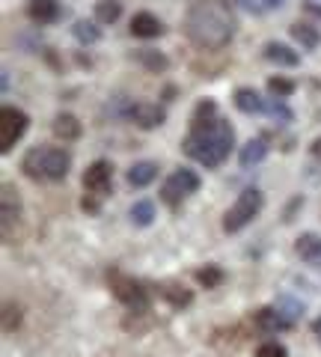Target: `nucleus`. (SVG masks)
<instances>
[{
  "label": "nucleus",
  "mask_w": 321,
  "mask_h": 357,
  "mask_svg": "<svg viewBox=\"0 0 321 357\" xmlns=\"http://www.w3.org/2000/svg\"><path fill=\"white\" fill-rule=\"evenodd\" d=\"M185 33L203 51L226 48L235 36V15L229 0H194L185 15Z\"/></svg>",
  "instance_id": "nucleus-1"
},
{
  "label": "nucleus",
  "mask_w": 321,
  "mask_h": 357,
  "mask_svg": "<svg viewBox=\"0 0 321 357\" xmlns=\"http://www.w3.org/2000/svg\"><path fill=\"white\" fill-rule=\"evenodd\" d=\"M232 143H235V131L226 119H194L191 134L185 137L182 149L187 158L203 164L205 170H214L229 158Z\"/></svg>",
  "instance_id": "nucleus-2"
},
{
  "label": "nucleus",
  "mask_w": 321,
  "mask_h": 357,
  "mask_svg": "<svg viewBox=\"0 0 321 357\" xmlns=\"http://www.w3.org/2000/svg\"><path fill=\"white\" fill-rule=\"evenodd\" d=\"M21 170L33 182H63L72 170V155L57 146H33L21 161Z\"/></svg>",
  "instance_id": "nucleus-3"
},
{
  "label": "nucleus",
  "mask_w": 321,
  "mask_h": 357,
  "mask_svg": "<svg viewBox=\"0 0 321 357\" xmlns=\"http://www.w3.org/2000/svg\"><path fill=\"white\" fill-rule=\"evenodd\" d=\"M107 283H110V292L116 295L119 304H125L131 312H146L149 310V292L140 280H134V277H128V274L113 268V271H107Z\"/></svg>",
  "instance_id": "nucleus-4"
},
{
  "label": "nucleus",
  "mask_w": 321,
  "mask_h": 357,
  "mask_svg": "<svg viewBox=\"0 0 321 357\" xmlns=\"http://www.w3.org/2000/svg\"><path fill=\"white\" fill-rule=\"evenodd\" d=\"M262 206H265V194L259 191V188H244V191L238 194L235 206L226 211L224 229H226V232H241V229H244L247 223L262 211Z\"/></svg>",
  "instance_id": "nucleus-5"
},
{
  "label": "nucleus",
  "mask_w": 321,
  "mask_h": 357,
  "mask_svg": "<svg viewBox=\"0 0 321 357\" xmlns=\"http://www.w3.org/2000/svg\"><path fill=\"white\" fill-rule=\"evenodd\" d=\"M27 126H30V116L24 114V110L9 107V105L0 110V152H3V155L13 152L15 143L24 137Z\"/></svg>",
  "instance_id": "nucleus-6"
},
{
  "label": "nucleus",
  "mask_w": 321,
  "mask_h": 357,
  "mask_svg": "<svg viewBox=\"0 0 321 357\" xmlns=\"http://www.w3.org/2000/svg\"><path fill=\"white\" fill-rule=\"evenodd\" d=\"M196 191H199V176L194 170H185V167H182V170H175L167 178V185H164L161 197H164V203H167L170 208H179L182 199L196 194Z\"/></svg>",
  "instance_id": "nucleus-7"
},
{
  "label": "nucleus",
  "mask_w": 321,
  "mask_h": 357,
  "mask_svg": "<svg viewBox=\"0 0 321 357\" xmlns=\"http://www.w3.org/2000/svg\"><path fill=\"white\" fill-rule=\"evenodd\" d=\"M84 191H90L93 197H107L113 191V167L110 161H93L84 170Z\"/></svg>",
  "instance_id": "nucleus-8"
},
{
  "label": "nucleus",
  "mask_w": 321,
  "mask_h": 357,
  "mask_svg": "<svg viewBox=\"0 0 321 357\" xmlns=\"http://www.w3.org/2000/svg\"><path fill=\"white\" fill-rule=\"evenodd\" d=\"M128 119H134L143 131H152V128L164 126V119H167V110H164L161 105H152V102H137L134 107H131Z\"/></svg>",
  "instance_id": "nucleus-9"
},
{
  "label": "nucleus",
  "mask_w": 321,
  "mask_h": 357,
  "mask_svg": "<svg viewBox=\"0 0 321 357\" xmlns=\"http://www.w3.org/2000/svg\"><path fill=\"white\" fill-rule=\"evenodd\" d=\"M253 321H256V325H259L265 333L292 331V325H295V321H292V319H285L276 307H262V310H256V312H253Z\"/></svg>",
  "instance_id": "nucleus-10"
},
{
  "label": "nucleus",
  "mask_w": 321,
  "mask_h": 357,
  "mask_svg": "<svg viewBox=\"0 0 321 357\" xmlns=\"http://www.w3.org/2000/svg\"><path fill=\"white\" fill-rule=\"evenodd\" d=\"M27 15H30V21H36V24H54V21H60L63 9L57 0H30Z\"/></svg>",
  "instance_id": "nucleus-11"
},
{
  "label": "nucleus",
  "mask_w": 321,
  "mask_h": 357,
  "mask_svg": "<svg viewBox=\"0 0 321 357\" xmlns=\"http://www.w3.org/2000/svg\"><path fill=\"white\" fill-rule=\"evenodd\" d=\"M235 107L241 110V114H247V116H253V114H265L268 110V105L262 102V96L256 93L253 86H241V89H235Z\"/></svg>",
  "instance_id": "nucleus-12"
},
{
  "label": "nucleus",
  "mask_w": 321,
  "mask_h": 357,
  "mask_svg": "<svg viewBox=\"0 0 321 357\" xmlns=\"http://www.w3.org/2000/svg\"><path fill=\"white\" fill-rule=\"evenodd\" d=\"M161 33H164V24L152 13H137L134 18H131V36L155 39V36H161Z\"/></svg>",
  "instance_id": "nucleus-13"
},
{
  "label": "nucleus",
  "mask_w": 321,
  "mask_h": 357,
  "mask_svg": "<svg viewBox=\"0 0 321 357\" xmlns=\"http://www.w3.org/2000/svg\"><path fill=\"white\" fill-rule=\"evenodd\" d=\"M295 253L309 265H321V238L315 232H304V236L295 241Z\"/></svg>",
  "instance_id": "nucleus-14"
},
{
  "label": "nucleus",
  "mask_w": 321,
  "mask_h": 357,
  "mask_svg": "<svg viewBox=\"0 0 321 357\" xmlns=\"http://www.w3.org/2000/svg\"><path fill=\"white\" fill-rule=\"evenodd\" d=\"M265 60L268 63H274V66H297L301 63V54L297 51H292L289 45H283V42H268L265 45Z\"/></svg>",
  "instance_id": "nucleus-15"
},
{
  "label": "nucleus",
  "mask_w": 321,
  "mask_h": 357,
  "mask_svg": "<svg viewBox=\"0 0 321 357\" xmlns=\"http://www.w3.org/2000/svg\"><path fill=\"white\" fill-rule=\"evenodd\" d=\"M51 131H54V137H60V140H65V143H72V140H77V137L84 134V126L77 122V116H72V114H60L57 119H54Z\"/></svg>",
  "instance_id": "nucleus-16"
},
{
  "label": "nucleus",
  "mask_w": 321,
  "mask_h": 357,
  "mask_svg": "<svg viewBox=\"0 0 321 357\" xmlns=\"http://www.w3.org/2000/svg\"><path fill=\"white\" fill-rule=\"evenodd\" d=\"M289 33H292V39L301 45L304 51H315L318 45H321V33H318V27L304 24V21H295V24L289 27Z\"/></svg>",
  "instance_id": "nucleus-17"
},
{
  "label": "nucleus",
  "mask_w": 321,
  "mask_h": 357,
  "mask_svg": "<svg viewBox=\"0 0 321 357\" xmlns=\"http://www.w3.org/2000/svg\"><path fill=\"white\" fill-rule=\"evenodd\" d=\"M155 178H158V164H152V161H140L128 170V185L131 188H146V185L155 182Z\"/></svg>",
  "instance_id": "nucleus-18"
},
{
  "label": "nucleus",
  "mask_w": 321,
  "mask_h": 357,
  "mask_svg": "<svg viewBox=\"0 0 321 357\" xmlns=\"http://www.w3.org/2000/svg\"><path fill=\"white\" fill-rule=\"evenodd\" d=\"M265 155H268V143L265 140H247L244 146H241V155H238V161L244 170H250V167H256L265 161Z\"/></svg>",
  "instance_id": "nucleus-19"
},
{
  "label": "nucleus",
  "mask_w": 321,
  "mask_h": 357,
  "mask_svg": "<svg viewBox=\"0 0 321 357\" xmlns=\"http://www.w3.org/2000/svg\"><path fill=\"white\" fill-rule=\"evenodd\" d=\"M0 215H3V236H9L13 220H18V191L13 185H3V208H0Z\"/></svg>",
  "instance_id": "nucleus-20"
},
{
  "label": "nucleus",
  "mask_w": 321,
  "mask_h": 357,
  "mask_svg": "<svg viewBox=\"0 0 321 357\" xmlns=\"http://www.w3.org/2000/svg\"><path fill=\"white\" fill-rule=\"evenodd\" d=\"M194 280L203 289H217L220 283L226 280V274H224V268L220 265H203V268H196L194 271Z\"/></svg>",
  "instance_id": "nucleus-21"
},
{
  "label": "nucleus",
  "mask_w": 321,
  "mask_h": 357,
  "mask_svg": "<svg viewBox=\"0 0 321 357\" xmlns=\"http://www.w3.org/2000/svg\"><path fill=\"white\" fill-rule=\"evenodd\" d=\"M137 63L143 66V69H149L152 75H158V72H167V69H170V60L164 57L161 51H152V48L137 51Z\"/></svg>",
  "instance_id": "nucleus-22"
},
{
  "label": "nucleus",
  "mask_w": 321,
  "mask_h": 357,
  "mask_svg": "<svg viewBox=\"0 0 321 357\" xmlns=\"http://www.w3.org/2000/svg\"><path fill=\"white\" fill-rule=\"evenodd\" d=\"M123 15V3L119 0H98L95 3V21L98 24H113Z\"/></svg>",
  "instance_id": "nucleus-23"
},
{
  "label": "nucleus",
  "mask_w": 321,
  "mask_h": 357,
  "mask_svg": "<svg viewBox=\"0 0 321 357\" xmlns=\"http://www.w3.org/2000/svg\"><path fill=\"white\" fill-rule=\"evenodd\" d=\"M161 295L167 298L173 307H191V301H194V292H191V289H185V286H175V283L161 286Z\"/></svg>",
  "instance_id": "nucleus-24"
},
{
  "label": "nucleus",
  "mask_w": 321,
  "mask_h": 357,
  "mask_svg": "<svg viewBox=\"0 0 321 357\" xmlns=\"http://www.w3.org/2000/svg\"><path fill=\"white\" fill-rule=\"evenodd\" d=\"M72 33H75V39L81 42V45H95L98 39H102V30H98L93 21H75V27H72Z\"/></svg>",
  "instance_id": "nucleus-25"
},
{
  "label": "nucleus",
  "mask_w": 321,
  "mask_h": 357,
  "mask_svg": "<svg viewBox=\"0 0 321 357\" xmlns=\"http://www.w3.org/2000/svg\"><path fill=\"white\" fill-rule=\"evenodd\" d=\"M155 220V206L149 199H137L134 206H131V223H137V227H149Z\"/></svg>",
  "instance_id": "nucleus-26"
},
{
  "label": "nucleus",
  "mask_w": 321,
  "mask_h": 357,
  "mask_svg": "<svg viewBox=\"0 0 321 357\" xmlns=\"http://www.w3.org/2000/svg\"><path fill=\"white\" fill-rule=\"evenodd\" d=\"M297 89V84L295 81H289V77H283V75H274V77H268V93L274 96V98H289L292 93Z\"/></svg>",
  "instance_id": "nucleus-27"
},
{
  "label": "nucleus",
  "mask_w": 321,
  "mask_h": 357,
  "mask_svg": "<svg viewBox=\"0 0 321 357\" xmlns=\"http://www.w3.org/2000/svg\"><path fill=\"white\" fill-rule=\"evenodd\" d=\"M276 310H280L283 312V316L285 319H297V316H304V304H297V301H292L289 295H283V298H276V304H274Z\"/></svg>",
  "instance_id": "nucleus-28"
},
{
  "label": "nucleus",
  "mask_w": 321,
  "mask_h": 357,
  "mask_svg": "<svg viewBox=\"0 0 321 357\" xmlns=\"http://www.w3.org/2000/svg\"><path fill=\"white\" fill-rule=\"evenodd\" d=\"M265 114H271V119H274V122H283V126H285V122H292V119H295L292 110L283 105V98H274V102L268 105V110H265Z\"/></svg>",
  "instance_id": "nucleus-29"
},
{
  "label": "nucleus",
  "mask_w": 321,
  "mask_h": 357,
  "mask_svg": "<svg viewBox=\"0 0 321 357\" xmlns=\"http://www.w3.org/2000/svg\"><path fill=\"white\" fill-rule=\"evenodd\" d=\"M21 325V307L18 304H3V331L13 333Z\"/></svg>",
  "instance_id": "nucleus-30"
},
{
  "label": "nucleus",
  "mask_w": 321,
  "mask_h": 357,
  "mask_svg": "<svg viewBox=\"0 0 321 357\" xmlns=\"http://www.w3.org/2000/svg\"><path fill=\"white\" fill-rule=\"evenodd\" d=\"M256 357H289V349H285L283 342H276V340H268V342H262L256 349Z\"/></svg>",
  "instance_id": "nucleus-31"
},
{
  "label": "nucleus",
  "mask_w": 321,
  "mask_h": 357,
  "mask_svg": "<svg viewBox=\"0 0 321 357\" xmlns=\"http://www.w3.org/2000/svg\"><path fill=\"white\" fill-rule=\"evenodd\" d=\"M214 114H217V105L212 102V98H205V102H199V105H196L194 119H203V122H205V119H212Z\"/></svg>",
  "instance_id": "nucleus-32"
},
{
  "label": "nucleus",
  "mask_w": 321,
  "mask_h": 357,
  "mask_svg": "<svg viewBox=\"0 0 321 357\" xmlns=\"http://www.w3.org/2000/svg\"><path fill=\"white\" fill-rule=\"evenodd\" d=\"M102 197H93V194H86L84 199H81V208L84 211H90V215H98V208H102V203H98Z\"/></svg>",
  "instance_id": "nucleus-33"
},
{
  "label": "nucleus",
  "mask_w": 321,
  "mask_h": 357,
  "mask_svg": "<svg viewBox=\"0 0 321 357\" xmlns=\"http://www.w3.org/2000/svg\"><path fill=\"white\" fill-rule=\"evenodd\" d=\"M304 13H309L313 18L321 21V3H315V0H304Z\"/></svg>",
  "instance_id": "nucleus-34"
},
{
  "label": "nucleus",
  "mask_w": 321,
  "mask_h": 357,
  "mask_svg": "<svg viewBox=\"0 0 321 357\" xmlns=\"http://www.w3.org/2000/svg\"><path fill=\"white\" fill-rule=\"evenodd\" d=\"M244 6L250 9V13H262V9H265L262 0H244Z\"/></svg>",
  "instance_id": "nucleus-35"
},
{
  "label": "nucleus",
  "mask_w": 321,
  "mask_h": 357,
  "mask_svg": "<svg viewBox=\"0 0 321 357\" xmlns=\"http://www.w3.org/2000/svg\"><path fill=\"white\" fill-rule=\"evenodd\" d=\"M262 3H265V9H280L285 0H262Z\"/></svg>",
  "instance_id": "nucleus-36"
},
{
  "label": "nucleus",
  "mask_w": 321,
  "mask_h": 357,
  "mask_svg": "<svg viewBox=\"0 0 321 357\" xmlns=\"http://www.w3.org/2000/svg\"><path fill=\"white\" fill-rule=\"evenodd\" d=\"M313 333H315V340L321 342V316H318V319L313 321Z\"/></svg>",
  "instance_id": "nucleus-37"
},
{
  "label": "nucleus",
  "mask_w": 321,
  "mask_h": 357,
  "mask_svg": "<svg viewBox=\"0 0 321 357\" xmlns=\"http://www.w3.org/2000/svg\"><path fill=\"white\" fill-rule=\"evenodd\" d=\"M309 149H313L315 158H321V137H318V140H313V146H309Z\"/></svg>",
  "instance_id": "nucleus-38"
}]
</instances>
